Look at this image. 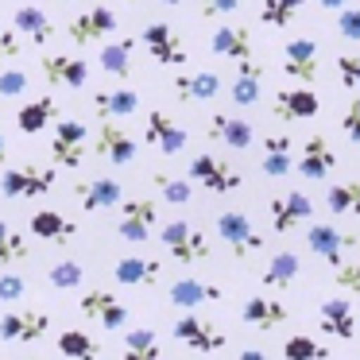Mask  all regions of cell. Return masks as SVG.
Returning a JSON list of instances; mask_svg holds the SVG:
<instances>
[{
    "mask_svg": "<svg viewBox=\"0 0 360 360\" xmlns=\"http://www.w3.org/2000/svg\"><path fill=\"white\" fill-rule=\"evenodd\" d=\"M217 240L229 248V256H233V259H248L252 252L264 248V236L256 233L252 217H248V213H240V210H225L217 217Z\"/></svg>",
    "mask_w": 360,
    "mask_h": 360,
    "instance_id": "obj_1",
    "label": "cell"
},
{
    "mask_svg": "<svg viewBox=\"0 0 360 360\" xmlns=\"http://www.w3.org/2000/svg\"><path fill=\"white\" fill-rule=\"evenodd\" d=\"M159 244H163L167 252H171V259H179V264H198V259L210 256V236L202 233V229L186 225V221H171V225L159 229Z\"/></svg>",
    "mask_w": 360,
    "mask_h": 360,
    "instance_id": "obj_2",
    "label": "cell"
},
{
    "mask_svg": "<svg viewBox=\"0 0 360 360\" xmlns=\"http://www.w3.org/2000/svg\"><path fill=\"white\" fill-rule=\"evenodd\" d=\"M186 179H194L198 186L213 190V194H233V190H240V186H244V174L236 171L233 163H225V159L210 155V151H202V155L190 159Z\"/></svg>",
    "mask_w": 360,
    "mask_h": 360,
    "instance_id": "obj_3",
    "label": "cell"
},
{
    "mask_svg": "<svg viewBox=\"0 0 360 360\" xmlns=\"http://www.w3.org/2000/svg\"><path fill=\"white\" fill-rule=\"evenodd\" d=\"M58 182L55 167H8L0 174V194L4 198H43Z\"/></svg>",
    "mask_w": 360,
    "mask_h": 360,
    "instance_id": "obj_4",
    "label": "cell"
},
{
    "mask_svg": "<svg viewBox=\"0 0 360 360\" xmlns=\"http://www.w3.org/2000/svg\"><path fill=\"white\" fill-rule=\"evenodd\" d=\"M140 39H143V47H148V55L155 58V63H163V66H182L186 63V43H182L179 27L167 24V20L148 24Z\"/></svg>",
    "mask_w": 360,
    "mask_h": 360,
    "instance_id": "obj_5",
    "label": "cell"
},
{
    "mask_svg": "<svg viewBox=\"0 0 360 360\" xmlns=\"http://www.w3.org/2000/svg\"><path fill=\"white\" fill-rule=\"evenodd\" d=\"M267 217H271V233L287 236V233L302 229L306 221L314 217V202H310V194H302V190H290V194H283V198H271Z\"/></svg>",
    "mask_w": 360,
    "mask_h": 360,
    "instance_id": "obj_6",
    "label": "cell"
},
{
    "mask_svg": "<svg viewBox=\"0 0 360 360\" xmlns=\"http://www.w3.org/2000/svg\"><path fill=\"white\" fill-rule=\"evenodd\" d=\"M86 140H89V128L82 120H58L55 140H51V159L70 167V171H78L86 163Z\"/></svg>",
    "mask_w": 360,
    "mask_h": 360,
    "instance_id": "obj_7",
    "label": "cell"
},
{
    "mask_svg": "<svg viewBox=\"0 0 360 360\" xmlns=\"http://www.w3.org/2000/svg\"><path fill=\"white\" fill-rule=\"evenodd\" d=\"M205 136L213 143H225L233 151H248L252 140H256V128H252L248 117H236V112H210L205 120Z\"/></svg>",
    "mask_w": 360,
    "mask_h": 360,
    "instance_id": "obj_8",
    "label": "cell"
},
{
    "mask_svg": "<svg viewBox=\"0 0 360 360\" xmlns=\"http://www.w3.org/2000/svg\"><path fill=\"white\" fill-rule=\"evenodd\" d=\"M155 217H159V205L151 202V198H128V202L120 205V225H117V233L124 236L128 244H143V240H151Z\"/></svg>",
    "mask_w": 360,
    "mask_h": 360,
    "instance_id": "obj_9",
    "label": "cell"
},
{
    "mask_svg": "<svg viewBox=\"0 0 360 360\" xmlns=\"http://www.w3.org/2000/svg\"><path fill=\"white\" fill-rule=\"evenodd\" d=\"M136 151H140V143H136L124 128L112 124V117H101V128L94 132V155L109 159L112 167H124L136 159Z\"/></svg>",
    "mask_w": 360,
    "mask_h": 360,
    "instance_id": "obj_10",
    "label": "cell"
},
{
    "mask_svg": "<svg viewBox=\"0 0 360 360\" xmlns=\"http://www.w3.org/2000/svg\"><path fill=\"white\" fill-rule=\"evenodd\" d=\"M74 198L86 213L94 210H112V205L124 202V186H120L112 174H97V179H78L74 182Z\"/></svg>",
    "mask_w": 360,
    "mask_h": 360,
    "instance_id": "obj_11",
    "label": "cell"
},
{
    "mask_svg": "<svg viewBox=\"0 0 360 360\" xmlns=\"http://www.w3.org/2000/svg\"><path fill=\"white\" fill-rule=\"evenodd\" d=\"M51 329L47 310H8L0 318V341H43Z\"/></svg>",
    "mask_w": 360,
    "mask_h": 360,
    "instance_id": "obj_12",
    "label": "cell"
},
{
    "mask_svg": "<svg viewBox=\"0 0 360 360\" xmlns=\"http://www.w3.org/2000/svg\"><path fill=\"white\" fill-rule=\"evenodd\" d=\"M174 341H182V345H190V349H198V352H221L225 349V333H221L213 321H205V318H194V314H182L179 321H174Z\"/></svg>",
    "mask_w": 360,
    "mask_h": 360,
    "instance_id": "obj_13",
    "label": "cell"
},
{
    "mask_svg": "<svg viewBox=\"0 0 360 360\" xmlns=\"http://www.w3.org/2000/svg\"><path fill=\"white\" fill-rule=\"evenodd\" d=\"M120 27L117 12L112 8H94V12H82V16H74L70 24H66V35H70L78 47H89V43H101L105 35H112Z\"/></svg>",
    "mask_w": 360,
    "mask_h": 360,
    "instance_id": "obj_14",
    "label": "cell"
},
{
    "mask_svg": "<svg viewBox=\"0 0 360 360\" xmlns=\"http://www.w3.org/2000/svg\"><path fill=\"white\" fill-rule=\"evenodd\" d=\"M283 74L290 82H318V43L310 35L290 39L283 47Z\"/></svg>",
    "mask_w": 360,
    "mask_h": 360,
    "instance_id": "obj_15",
    "label": "cell"
},
{
    "mask_svg": "<svg viewBox=\"0 0 360 360\" xmlns=\"http://www.w3.org/2000/svg\"><path fill=\"white\" fill-rule=\"evenodd\" d=\"M78 310L86 314V318H97L105 329H120L128 321V306L120 302L112 290H101V287L86 290V295H82V302H78Z\"/></svg>",
    "mask_w": 360,
    "mask_h": 360,
    "instance_id": "obj_16",
    "label": "cell"
},
{
    "mask_svg": "<svg viewBox=\"0 0 360 360\" xmlns=\"http://www.w3.org/2000/svg\"><path fill=\"white\" fill-rule=\"evenodd\" d=\"M43 78L47 86H66V89H82L89 82V63L78 55H43Z\"/></svg>",
    "mask_w": 360,
    "mask_h": 360,
    "instance_id": "obj_17",
    "label": "cell"
},
{
    "mask_svg": "<svg viewBox=\"0 0 360 360\" xmlns=\"http://www.w3.org/2000/svg\"><path fill=\"white\" fill-rule=\"evenodd\" d=\"M143 140L155 143L163 155H179L186 148V128L171 117V112H148V124H143Z\"/></svg>",
    "mask_w": 360,
    "mask_h": 360,
    "instance_id": "obj_18",
    "label": "cell"
},
{
    "mask_svg": "<svg viewBox=\"0 0 360 360\" xmlns=\"http://www.w3.org/2000/svg\"><path fill=\"white\" fill-rule=\"evenodd\" d=\"M318 329L326 337L352 341V337H356V314H352L349 298H326V302L318 306Z\"/></svg>",
    "mask_w": 360,
    "mask_h": 360,
    "instance_id": "obj_19",
    "label": "cell"
},
{
    "mask_svg": "<svg viewBox=\"0 0 360 360\" xmlns=\"http://www.w3.org/2000/svg\"><path fill=\"white\" fill-rule=\"evenodd\" d=\"M333 167H337V151L329 148V140L326 136H310V140L302 143V155H298L295 171L302 174V179L318 182V179H326V174H333Z\"/></svg>",
    "mask_w": 360,
    "mask_h": 360,
    "instance_id": "obj_20",
    "label": "cell"
},
{
    "mask_svg": "<svg viewBox=\"0 0 360 360\" xmlns=\"http://www.w3.org/2000/svg\"><path fill=\"white\" fill-rule=\"evenodd\" d=\"M321 112V101L310 86H287L275 97V117L279 120H314Z\"/></svg>",
    "mask_w": 360,
    "mask_h": 360,
    "instance_id": "obj_21",
    "label": "cell"
},
{
    "mask_svg": "<svg viewBox=\"0 0 360 360\" xmlns=\"http://www.w3.org/2000/svg\"><path fill=\"white\" fill-rule=\"evenodd\" d=\"M171 94H174V101H182V105H205V101H213V97L221 94V78L210 74V70L179 74V78L171 82Z\"/></svg>",
    "mask_w": 360,
    "mask_h": 360,
    "instance_id": "obj_22",
    "label": "cell"
},
{
    "mask_svg": "<svg viewBox=\"0 0 360 360\" xmlns=\"http://www.w3.org/2000/svg\"><path fill=\"white\" fill-rule=\"evenodd\" d=\"M240 318H244V326H252V329H259V333H267V329H279L283 321L290 318V314H287V306H283L279 298L252 295L248 302L240 306Z\"/></svg>",
    "mask_w": 360,
    "mask_h": 360,
    "instance_id": "obj_23",
    "label": "cell"
},
{
    "mask_svg": "<svg viewBox=\"0 0 360 360\" xmlns=\"http://www.w3.org/2000/svg\"><path fill=\"white\" fill-rule=\"evenodd\" d=\"M306 244H310V252H314L318 259H326V264L337 267V264H345L341 252L352 248V244H356V236H345L341 229H333V225H310Z\"/></svg>",
    "mask_w": 360,
    "mask_h": 360,
    "instance_id": "obj_24",
    "label": "cell"
},
{
    "mask_svg": "<svg viewBox=\"0 0 360 360\" xmlns=\"http://www.w3.org/2000/svg\"><path fill=\"white\" fill-rule=\"evenodd\" d=\"M94 112H97V120H101V117L128 120V117L140 112V94H136V89H124V86L97 89V94H94Z\"/></svg>",
    "mask_w": 360,
    "mask_h": 360,
    "instance_id": "obj_25",
    "label": "cell"
},
{
    "mask_svg": "<svg viewBox=\"0 0 360 360\" xmlns=\"http://www.w3.org/2000/svg\"><path fill=\"white\" fill-rule=\"evenodd\" d=\"M167 298H171L179 310H194V306H205V302H221L225 290L213 287V283H202V279H174L171 290H167Z\"/></svg>",
    "mask_w": 360,
    "mask_h": 360,
    "instance_id": "obj_26",
    "label": "cell"
},
{
    "mask_svg": "<svg viewBox=\"0 0 360 360\" xmlns=\"http://www.w3.org/2000/svg\"><path fill=\"white\" fill-rule=\"evenodd\" d=\"M210 51H213V55H221V58H233V63L252 58V35H248V27L221 24L217 32L210 35Z\"/></svg>",
    "mask_w": 360,
    "mask_h": 360,
    "instance_id": "obj_27",
    "label": "cell"
},
{
    "mask_svg": "<svg viewBox=\"0 0 360 360\" xmlns=\"http://www.w3.org/2000/svg\"><path fill=\"white\" fill-rule=\"evenodd\" d=\"M12 27H16V35L32 39L35 47H47V43L55 39V24H51L47 12L35 8V4H24V8H16V16H12Z\"/></svg>",
    "mask_w": 360,
    "mask_h": 360,
    "instance_id": "obj_28",
    "label": "cell"
},
{
    "mask_svg": "<svg viewBox=\"0 0 360 360\" xmlns=\"http://www.w3.org/2000/svg\"><path fill=\"white\" fill-rule=\"evenodd\" d=\"M259 82H264V66L252 63V58H240L236 63V78L233 86H229V97H233V105H256L259 101Z\"/></svg>",
    "mask_w": 360,
    "mask_h": 360,
    "instance_id": "obj_29",
    "label": "cell"
},
{
    "mask_svg": "<svg viewBox=\"0 0 360 360\" xmlns=\"http://www.w3.org/2000/svg\"><path fill=\"white\" fill-rule=\"evenodd\" d=\"M32 236H39V240L47 244H66L78 236V225H74L70 217H63L58 210H39L32 217Z\"/></svg>",
    "mask_w": 360,
    "mask_h": 360,
    "instance_id": "obj_30",
    "label": "cell"
},
{
    "mask_svg": "<svg viewBox=\"0 0 360 360\" xmlns=\"http://www.w3.org/2000/svg\"><path fill=\"white\" fill-rule=\"evenodd\" d=\"M259 171H264L267 179H287V174H295L290 136H267V140H264V159H259Z\"/></svg>",
    "mask_w": 360,
    "mask_h": 360,
    "instance_id": "obj_31",
    "label": "cell"
},
{
    "mask_svg": "<svg viewBox=\"0 0 360 360\" xmlns=\"http://www.w3.org/2000/svg\"><path fill=\"white\" fill-rule=\"evenodd\" d=\"M132 51H136V39H112V43H105L101 51H97V66H101L109 78H120L124 82L128 74H132Z\"/></svg>",
    "mask_w": 360,
    "mask_h": 360,
    "instance_id": "obj_32",
    "label": "cell"
},
{
    "mask_svg": "<svg viewBox=\"0 0 360 360\" xmlns=\"http://www.w3.org/2000/svg\"><path fill=\"white\" fill-rule=\"evenodd\" d=\"M159 259H143V256H124L117 259V267H112V275H117V283H124V287H148V283L159 279Z\"/></svg>",
    "mask_w": 360,
    "mask_h": 360,
    "instance_id": "obj_33",
    "label": "cell"
},
{
    "mask_svg": "<svg viewBox=\"0 0 360 360\" xmlns=\"http://www.w3.org/2000/svg\"><path fill=\"white\" fill-rule=\"evenodd\" d=\"M55 112H58L55 97H51V94H43V97L27 101L24 109L16 112V124H20V132H24V136H39L43 128H47L51 120H55Z\"/></svg>",
    "mask_w": 360,
    "mask_h": 360,
    "instance_id": "obj_34",
    "label": "cell"
},
{
    "mask_svg": "<svg viewBox=\"0 0 360 360\" xmlns=\"http://www.w3.org/2000/svg\"><path fill=\"white\" fill-rule=\"evenodd\" d=\"M326 210L337 213V217H360V179H345L337 186H329L326 194Z\"/></svg>",
    "mask_w": 360,
    "mask_h": 360,
    "instance_id": "obj_35",
    "label": "cell"
},
{
    "mask_svg": "<svg viewBox=\"0 0 360 360\" xmlns=\"http://www.w3.org/2000/svg\"><path fill=\"white\" fill-rule=\"evenodd\" d=\"M24 259H32V240L24 233H16L8 221H0V267L24 264Z\"/></svg>",
    "mask_w": 360,
    "mask_h": 360,
    "instance_id": "obj_36",
    "label": "cell"
},
{
    "mask_svg": "<svg viewBox=\"0 0 360 360\" xmlns=\"http://www.w3.org/2000/svg\"><path fill=\"white\" fill-rule=\"evenodd\" d=\"M298 271H302V267H298V256L295 252H279V256H271V264L264 267V275H259V279H264V287H290V283L298 279Z\"/></svg>",
    "mask_w": 360,
    "mask_h": 360,
    "instance_id": "obj_37",
    "label": "cell"
},
{
    "mask_svg": "<svg viewBox=\"0 0 360 360\" xmlns=\"http://www.w3.org/2000/svg\"><path fill=\"white\" fill-rule=\"evenodd\" d=\"M151 186L159 190V198H163L167 205H190V198H194V179H174V174H151Z\"/></svg>",
    "mask_w": 360,
    "mask_h": 360,
    "instance_id": "obj_38",
    "label": "cell"
},
{
    "mask_svg": "<svg viewBox=\"0 0 360 360\" xmlns=\"http://www.w3.org/2000/svg\"><path fill=\"white\" fill-rule=\"evenodd\" d=\"M163 345H159L155 329H128L124 333V356L128 360H159Z\"/></svg>",
    "mask_w": 360,
    "mask_h": 360,
    "instance_id": "obj_39",
    "label": "cell"
},
{
    "mask_svg": "<svg viewBox=\"0 0 360 360\" xmlns=\"http://www.w3.org/2000/svg\"><path fill=\"white\" fill-rule=\"evenodd\" d=\"M55 345H58V352H63V356H74V360H89V356H97V352H101V345H97L89 333H82V329H63Z\"/></svg>",
    "mask_w": 360,
    "mask_h": 360,
    "instance_id": "obj_40",
    "label": "cell"
},
{
    "mask_svg": "<svg viewBox=\"0 0 360 360\" xmlns=\"http://www.w3.org/2000/svg\"><path fill=\"white\" fill-rule=\"evenodd\" d=\"M306 0H264L259 4V20H264L267 27H287L290 20L302 12Z\"/></svg>",
    "mask_w": 360,
    "mask_h": 360,
    "instance_id": "obj_41",
    "label": "cell"
},
{
    "mask_svg": "<svg viewBox=\"0 0 360 360\" xmlns=\"http://www.w3.org/2000/svg\"><path fill=\"white\" fill-rule=\"evenodd\" d=\"M283 356H287V360H326L329 349L321 341H314V337L295 333V337H287V341H283Z\"/></svg>",
    "mask_w": 360,
    "mask_h": 360,
    "instance_id": "obj_42",
    "label": "cell"
},
{
    "mask_svg": "<svg viewBox=\"0 0 360 360\" xmlns=\"http://www.w3.org/2000/svg\"><path fill=\"white\" fill-rule=\"evenodd\" d=\"M82 275H86V267H82L78 259H58V264L47 267V283L58 290H74L82 283Z\"/></svg>",
    "mask_w": 360,
    "mask_h": 360,
    "instance_id": "obj_43",
    "label": "cell"
},
{
    "mask_svg": "<svg viewBox=\"0 0 360 360\" xmlns=\"http://www.w3.org/2000/svg\"><path fill=\"white\" fill-rule=\"evenodd\" d=\"M27 298V279L20 271H0V302H20Z\"/></svg>",
    "mask_w": 360,
    "mask_h": 360,
    "instance_id": "obj_44",
    "label": "cell"
},
{
    "mask_svg": "<svg viewBox=\"0 0 360 360\" xmlns=\"http://www.w3.org/2000/svg\"><path fill=\"white\" fill-rule=\"evenodd\" d=\"M337 32H341V39L360 43V8H352V4L337 8Z\"/></svg>",
    "mask_w": 360,
    "mask_h": 360,
    "instance_id": "obj_45",
    "label": "cell"
},
{
    "mask_svg": "<svg viewBox=\"0 0 360 360\" xmlns=\"http://www.w3.org/2000/svg\"><path fill=\"white\" fill-rule=\"evenodd\" d=\"M337 78L345 89H360V55H341L337 58Z\"/></svg>",
    "mask_w": 360,
    "mask_h": 360,
    "instance_id": "obj_46",
    "label": "cell"
},
{
    "mask_svg": "<svg viewBox=\"0 0 360 360\" xmlns=\"http://www.w3.org/2000/svg\"><path fill=\"white\" fill-rule=\"evenodd\" d=\"M333 283H337L341 290H349V295H360V256L352 259V264H337Z\"/></svg>",
    "mask_w": 360,
    "mask_h": 360,
    "instance_id": "obj_47",
    "label": "cell"
},
{
    "mask_svg": "<svg viewBox=\"0 0 360 360\" xmlns=\"http://www.w3.org/2000/svg\"><path fill=\"white\" fill-rule=\"evenodd\" d=\"M198 12H202L205 20L236 16V12H240V0H198Z\"/></svg>",
    "mask_w": 360,
    "mask_h": 360,
    "instance_id": "obj_48",
    "label": "cell"
},
{
    "mask_svg": "<svg viewBox=\"0 0 360 360\" xmlns=\"http://www.w3.org/2000/svg\"><path fill=\"white\" fill-rule=\"evenodd\" d=\"M24 89H27L24 70H0V101H4V97H20Z\"/></svg>",
    "mask_w": 360,
    "mask_h": 360,
    "instance_id": "obj_49",
    "label": "cell"
},
{
    "mask_svg": "<svg viewBox=\"0 0 360 360\" xmlns=\"http://www.w3.org/2000/svg\"><path fill=\"white\" fill-rule=\"evenodd\" d=\"M341 132L349 136L352 143H360V97H352L349 109H345V117H341Z\"/></svg>",
    "mask_w": 360,
    "mask_h": 360,
    "instance_id": "obj_50",
    "label": "cell"
},
{
    "mask_svg": "<svg viewBox=\"0 0 360 360\" xmlns=\"http://www.w3.org/2000/svg\"><path fill=\"white\" fill-rule=\"evenodd\" d=\"M20 35H16V27H0V63H8V58H16L20 55Z\"/></svg>",
    "mask_w": 360,
    "mask_h": 360,
    "instance_id": "obj_51",
    "label": "cell"
},
{
    "mask_svg": "<svg viewBox=\"0 0 360 360\" xmlns=\"http://www.w3.org/2000/svg\"><path fill=\"white\" fill-rule=\"evenodd\" d=\"M321 8H329V12H337V8H345V4H349V0H318Z\"/></svg>",
    "mask_w": 360,
    "mask_h": 360,
    "instance_id": "obj_52",
    "label": "cell"
},
{
    "mask_svg": "<svg viewBox=\"0 0 360 360\" xmlns=\"http://www.w3.org/2000/svg\"><path fill=\"white\" fill-rule=\"evenodd\" d=\"M244 360H264V349H244Z\"/></svg>",
    "mask_w": 360,
    "mask_h": 360,
    "instance_id": "obj_53",
    "label": "cell"
},
{
    "mask_svg": "<svg viewBox=\"0 0 360 360\" xmlns=\"http://www.w3.org/2000/svg\"><path fill=\"white\" fill-rule=\"evenodd\" d=\"M4 151H8V140H4V132H0V159H4Z\"/></svg>",
    "mask_w": 360,
    "mask_h": 360,
    "instance_id": "obj_54",
    "label": "cell"
},
{
    "mask_svg": "<svg viewBox=\"0 0 360 360\" xmlns=\"http://www.w3.org/2000/svg\"><path fill=\"white\" fill-rule=\"evenodd\" d=\"M159 4H171V8H174V4H182V0H159Z\"/></svg>",
    "mask_w": 360,
    "mask_h": 360,
    "instance_id": "obj_55",
    "label": "cell"
},
{
    "mask_svg": "<svg viewBox=\"0 0 360 360\" xmlns=\"http://www.w3.org/2000/svg\"><path fill=\"white\" fill-rule=\"evenodd\" d=\"M120 4H136V0H120Z\"/></svg>",
    "mask_w": 360,
    "mask_h": 360,
    "instance_id": "obj_56",
    "label": "cell"
}]
</instances>
